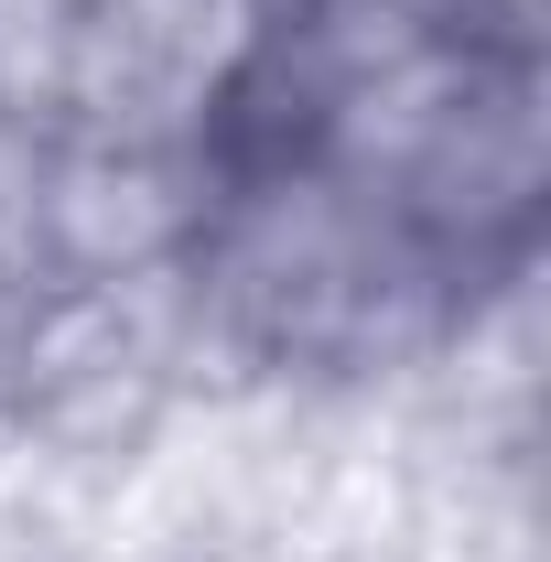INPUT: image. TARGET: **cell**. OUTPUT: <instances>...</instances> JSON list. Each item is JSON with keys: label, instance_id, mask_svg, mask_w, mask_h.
<instances>
[{"label": "cell", "instance_id": "obj_1", "mask_svg": "<svg viewBox=\"0 0 551 562\" xmlns=\"http://www.w3.org/2000/svg\"><path fill=\"white\" fill-rule=\"evenodd\" d=\"M216 162L195 140H98L55 131L11 184V249L33 292H120L151 271H195L216 227Z\"/></svg>", "mask_w": 551, "mask_h": 562}, {"label": "cell", "instance_id": "obj_2", "mask_svg": "<svg viewBox=\"0 0 551 562\" xmlns=\"http://www.w3.org/2000/svg\"><path fill=\"white\" fill-rule=\"evenodd\" d=\"M271 44V0H66V131L206 151Z\"/></svg>", "mask_w": 551, "mask_h": 562}, {"label": "cell", "instance_id": "obj_3", "mask_svg": "<svg viewBox=\"0 0 551 562\" xmlns=\"http://www.w3.org/2000/svg\"><path fill=\"white\" fill-rule=\"evenodd\" d=\"M33 325H44V292H33L22 249H11V216H0V379L33 368Z\"/></svg>", "mask_w": 551, "mask_h": 562}]
</instances>
